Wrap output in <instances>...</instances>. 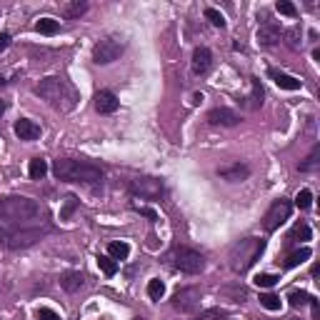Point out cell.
<instances>
[{
    "label": "cell",
    "instance_id": "2",
    "mask_svg": "<svg viewBox=\"0 0 320 320\" xmlns=\"http://www.w3.org/2000/svg\"><path fill=\"white\" fill-rule=\"evenodd\" d=\"M35 93H38L50 108H55L60 113H70V110L78 105V100H80L75 85H73L70 80H65V78H58V75L43 78V80L38 83V88H35Z\"/></svg>",
    "mask_w": 320,
    "mask_h": 320
},
{
    "label": "cell",
    "instance_id": "20",
    "mask_svg": "<svg viewBox=\"0 0 320 320\" xmlns=\"http://www.w3.org/2000/svg\"><path fill=\"white\" fill-rule=\"evenodd\" d=\"M108 255H110L113 260H125V258L130 255V245L123 243V240H115V243L108 245Z\"/></svg>",
    "mask_w": 320,
    "mask_h": 320
},
{
    "label": "cell",
    "instance_id": "16",
    "mask_svg": "<svg viewBox=\"0 0 320 320\" xmlns=\"http://www.w3.org/2000/svg\"><path fill=\"white\" fill-rule=\"evenodd\" d=\"M218 175H220L223 180H228V183H240V180H245V178L250 175V168L235 163V165H230V168H220Z\"/></svg>",
    "mask_w": 320,
    "mask_h": 320
},
{
    "label": "cell",
    "instance_id": "8",
    "mask_svg": "<svg viewBox=\"0 0 320 320\" xmlns=\"http://www.w3.org/2000/svg\"><path fill=\"white\" fill-rule=\"evenodd\" d=\"M130 193L155 200V198H160L165 193V183L160 178H150V175L148 178H135V180H130Z\"/></svg>",
    "mask_w": 320,
    "mask_h": 320
},
{
    "label": "cell",
    "instance_id": "40",
    "mask_svg": "<svg viewBox=\"0 0 320 320\" xmlns=\"http://www.w3.org/2000/svg\"><path fill=\"white\" fill-rule=\"evenodd\" d=\"M310 308H313V320H320V305H318V300H315V298L310 300Z\"/></svg>",
    "mask_w": 320,
    "mask_h": 320
},
{
    "label": "cell",
    "instance_id": "38",
    "mask_svg": "<svg viewBox=\"0 0 320 320\" xmlns=\"http://www.w3.org/2000/svg\"><path fill=\"white\" fill-rule=\"evenodd\" d=\"M298 38H300V30H298V28L288 30V40H290V45H293V48H298Z\"/></svg>",
    "mask_w": 320,
    "mask_h": 320
},
{
    "label": "cell",
    "instance_id": "1",
    "mask_svg": "<svg viewBox=\"0 0 320 320\" xmlns=\"http://www.w3.org/2000/svg\"><path fill=\"white\" fill-rule=\"evenodd\" d=\"M45 215V208L25 195H8L0 198V220L5 225H20V228H38L43 223L40 218Z\"/></svg>",
    "mask_w": 320,
    "mask_h": 320
},
{
    "label": "cell",
    "instance_id": "33",
    "mask_svg": "<svg viewBox=\"0 0 320 320\" xmlns=\"http://www.w3.org/2000/svg\"><path fill=\"white\" fill-rule=\"evenodd\" d=\"M290 240H310V225H305V223L295 225L290 233Z\"/></svg>",
    "mask_w": 320,
    "mask_h": 320
},
{
    "label": "cell",
    "instance_id": "19",
    "mask_svg": "<svg viewBox=\"0 0 320 320\" xmlns=\"http://www.w3.org/2000/svg\"><path fill=\"white\" fill-rule=\"evenodd\" d=\"M85 10H88V3H85V0H75V3H65V5H63V15H65L68 20H75V18H80Z\"/></svg>",
    "mask_w": 320,
    "mask_h": 320
},
{
    "label": "cell",
    "instance_id": "29",
    "mask_svg": "<svg viewBox=\"0 0 320 320\" xmlns=\"http://www.w3.org/2000/svg\"><path fill=\"white\" fill-rule=\"evenodd\" d=\"M98 265L105 275H115L118 273V263L110 258V255H98Z\"/></svg>",
    "mask_w": 320,
    "mask_h": 320
},
{
    "label": "cell",
    "instance_id": "7",
    "mask_svg": "<svg viewBox=\"0 0 320 320\" xmlns=\"http://www.w3.org/2000/svg\"><path fill=\"white\" fill-rule=\"evenodd\" d=\"M123 50H125V45H123L120 40H115V38H103V40H98L95 48H93V60H95L98 65H108V63L120 58Z\"/></svg>",
    "mask_w": 320,
    "mask_h": 320
},
{
    "label": "cell",
    "instance_id": "3",
    "mask_svg": "<svg viewBox=\"0 0 320 320\" xmlns=\"http://www.w3.org/2000/svg\"><path fill=\"white\" fill-rule=\"evenodd\" d=\"M53 175L65 183H100L103 180V170L88 160H73V158H60L53 163Z\"/></svg>",
    "mask_w": 320,
    "mask_h": 320
},
{
    "label": "cell",
    "instance_id": "34",
    "mask_svg": "<svg viewBox=\"0 0 320 320\" xmlns=\"http://www.w3.org/2000/svg\"><path fill=\"white\" fill-rule=\"evenodd\" d=\"M275 8H278L280 15H288V18H295V15H298V8H295L293 3H288V0H278Z\"/></svg>",
    "mask_w": 320,
    "mask_h": 320
},
{
    "label": "cell",
    "instance_id": "5",
    "mask_svg": "<svg viewBox=\"0 0 320 320\" xmlns=\"http://www.w3.org/2000/svg\"><path fill=\"white\" fill-rule=\"evenodd\" d=\"M173 265L180 273H188V275H198L205 268V258L193 250V248H175L173 253Z\"/></svg>",
    "mask_w": 320,
    "mask_h": 320
},
{
    "label": "cell",
    "instance_id": "9",
    "mask_svg": "<svg viewBox=\"0 0 320 320\" xmlns=\"http://www.w3.org/2000/svg\"><path fill=\"white\" fill-rule=\"evenodd\" d=\"M173 308L185 315H193L200 308V290L198 288H180L173 295Z\"/></svg>",
    "mask_w": 320,
    "mask_h": 320
},
{
    "label": "cell",
    "instance_id": "43",
    "mask_svg": "<svg viewBox=\"0 0 320 320\" xmlns=\"http://www.w3.org/2000/svg\"><path fill=\"white\" fill-rule=\"evenodd\" d=\"M135 320H146V318H135Z\"/></svg>",
    "mask_w": 320,
    "mask_h": 320
},
{
    "label": "cell",
    "instance_id": "35",
    "mask_svg": "<svg viewBox=\"0 0 320 320\" xmlns=\"http://www.w3.org/2000/svg\"><path fill=\"white\" fill-rule=\"evenodd\" d=\"M193 320H230L225 313H220V310H205V313H200L198 318Z\"/></svg>",
    "mask_w": 320,
    "mask_h": 320
},
{
    "label": "cell",
    "instance_id": "21",
    "mask_svg": "<svg viewBox=\"0 0 320 320\" xmlns=\"http://www.w3.org/2000/svg\"><path fill=\"white\" fill-rule=\"evenodd\" d=\"M35 30L43 33V35H55V33L60 30V23L58 20H53V18H40V20L35 23Z\"/></svg>",
    "mask_w": 320,
    "mask_h": 320
},
{
    "label": "cell",
    "instance_id": "13",
    "mask_svg": "<svg viewBox=\"0 0 320 320\" xmlns=\"http://www.w3.org/2000/svg\"><path fill=\"white\" fill-rule=\"evenodd\" d=\"M258 43L265 45V48H270V45H278L280 43V28L275 25V23H263L260 28H258Z\"/></svg>",
    "mask_w": 320,
    "mask_h": 320
},
{
    "label": "cell",
    "instance_id": "17",
    "mask_svg": "<svg viewBox=\"0 0 320 320\" xmlns=\"http://www.w3.org/2000/svg\"><path fill=\"white\" fill-rule=\"evenodd\" d=\"M83 283H85V278H83V273H78V270H68V273H63V278H60L63 290H68V293H78L83 288Z\"/></svg>",
    "mask_w": 320,
    "mask_h": 320
},
{
    "label": "cell",
    "instance_id": "27",
    "mask_svg": "<svg viewBox=\"0 0 320 320\" xmlns=\"http://www.w3.org/2000/svg\"><path fill=\"white\" fill-rule=\"evenodd\" d=\"M205 18L210 20V25H215V28H225V15H223L220 10H215V8H205Z\"/></svg>",
    "mask_w": 320,
    "mask_h": 320
},
{
    "label": "cell",
    "instance_id": "31",
    "mask_svg": "<svg viewBox=\"0 0 320 320\" xmlns=\"http://www.w3.org/2000/svg\"><path fill=\"white\" fill-rule=\"evenodd\" d=\"M295 205H298L300 210H308V208L313 205V193H310L308 188H303V190L295 195Z\"/></svg>",
    "mask_w": 320,
    "mask_h": 320
},
{
    "label": "cell",
    "instance_id": "42",
    "mask_svg": "<svg viewBox=\"0 0 320 320\" xmlns=\"http://www.w3.org/2000/svg\"><path fill=\"white\" fill-rule=\"evenodd\" d=\"M5 85V78H3V75H0V88Z\"/></svg>",
    "mask_w": 320,
    "mask_h": 320
},
{
    "label": "cell",
    "instance_id": "41",
    "mask_svg": "<svg viewBox=\"0 0 320 320\" xmlns=\"http://www.w3.org/2000/svg\"><path fill=\"white\" fill-rule=\"evenodd\" d=\"M5 108H8V105H5V100H0V115L5 113Z\"/></svg>",
    "mask_w": 320,
    "mask_h": 320
},
{
    "label": "cell",
    "instance_id": "24",
    "mask_svg": "<svg viewBox=\"0 0 320 320\" xmlns=\"http://www.w3.org/2000/svg\"><path fill=\"white\" fill-rule=\"evenodd\" d=\"M148 295H150V300H160V298L165 295V283H163L160 278H153V280L148 283Z\"/></svg>",
    "mask_w": 320,
    "mask_h": 320
},
{
    "label": "cell",
    "instance_id": "37",
    "mask_svg": "<svg viewBox=\"0 0 320 320\" xmlns=\"http://www.w3.org/2000/svg\"><path fill=\"white\" fill-rule=\"evenodd\" d=\"M135 210H138L140 215H146V218H150V220H158V213H155V210H150V208H143V205H135Z\"/></svg>",
    "mask_w": 320,
    "mask_h": 320
},
{
    "label": "cell",
    "instance_id": "18",
    "mask_svg": "<svg viewBox=\"0 0 320 320\" xmlns=\"http://www.w3.org/2000/svg\"><path fill=\"white\" fill-rule=\"evenodd\" d=\"M250 95L245 98V108H250V110H258L263 105V88H260V80H250Z\"/></svg>",
    "mask_w": 320,
    "mask_h": 320
},
{
    "label": "cell",
    "instance_id": "30",
    "mask_svg": "<svg viewBox=\"0 0 320 320\" xmlns=\"http://www.w3.org/2000/svg\"><path fill=\"white\" fill-rule=\"evenodd\" d=\"M260 305L265 310H280V298L273 293H263L260 295Z\"/></svg>",
    "mask_w": 320,
    "mask_h": 320
},
{
    "label": "cell",
    "instance_id": "14",
    "mask_svg": "<svg viewBox=\"0 0 320 320\" xmlns=\"http://www.w3.org/2000/svg\"><path fill=\"white\" fill-rule=\"evenodd\" d=\"M95 110L108 115V113H115L118 110V98L110 93V90H100L95 93Z\"/></svg>",
    "mask_w": 320,
    "mask_h": 320
},
{
    "label": "cell",
    "instance_id": "28",
    "mask_svg": "<svg viewBox=\"0 0 320 320\" xmlns=\"http://www.w3.org/2000/svg\"><path fill=\"white\" fill-rule=\"evenodd\" d=\"M318 158H320V148L315 146V148H313V153L305 158V163H300V173H310V170H315V165H318Z\"/></svg>",
    "mask_w": 320,
    "mask_h": 320
},
{
    "label": "cell",
    "instance_id": "22",
    "mask_svg": "<svg viewBox=\"0 0 320 320\" xmlns=\"http://www.w3.org/2000/svg\"><path fill=\"white\" fill-rule=\"evenodd\" d=\"M313 253H310V248H300V250H295L288 255V260H285V268H298V265H303V263L308 260Z\"/></svg>",
    "mask_w": 320,
    "mask_h": 320
},
{
    "label": "cell",
    "instance_id": "11",
    "mask_svg": "<svg viewBox=\"0 0 320 320\" xmlns=\"http://www.w3.org/2000/svg\"><path fill=\"white\" fill-rule=\"evenodd\" d=\"M210 65H213V53H210L208 48H195V50H193V60H190L193 73H195V75H205V73L210 70Z\"/></svg>",
    "mask_w": 320,
    "mask_h": 320
},
{
    "label": "cell",
    "instance_id": "32",
    "mask_svg": "<svg viewBox=\"0 0 320 320\" xmlns=\"http://www.w3.org/2000/svg\"><path fill=\"white\" fill-rule=\"evenodd\" d=\"M278 280H280V278L273 275V273H260V275H255V285H258V288H273Z\"/></svg>",
    "mask_w": 320,
    "mask_h": 320
},
{
    "label": "cell",
    "instance_id": "25",
    "mask_svg": "<svg viewBox=\"0 0 320 320\" xmlns=\"http://www.w3.org/2000/svg\"><path fill=\"white\" fill-rule=\"evenodd\" d=\"M288 300H290L293 308H303V305H308V303L313 300V295H308L305 290H290Z\"/></svg>",
    "mask_w": 320,
    "mask_h": 320
},
{
    "label": "cell",
    "instance_id": "10",
    "mask_svg": "<svg viewBox=\"0 0 320 320\" xmlns=\"http://www.w3.org/2000/svg\"><path fill=\"white\" fill-rule=\"evenodd\" d=\"M208 123L210 125H220V128H235L240 123V115L230 110V108H213L208 113Z\"/></svg>",
    "mask_w": 320,
    "mask_h": 320
},
{
    "label": "cell",
    "instance_id": "36",
    "mask_svg": "<svg viewBox=\"0 0 320 320\" xmlns=\"http://www.w3.org/2000/svg\"><path fill=\"white\" fill-rule=\"evenodd\" d=\"M35 318L38 320H60V315L55 310H50V308H38V310H35Z\"/></svg>",
    "mask_w": 320,
    "mask_h": 320
},
{
    "label": "cell",
    "instance_id": "6",
    "mask_svg": "<svg viewBox=\"0 0 320 320\" xmlns=\"http://www.w3.org/2000/svg\"><path fill=\"white\" fill-rule=\"evenodd\" d=\"M290 210H293V203L290 200H285V198H280V200H275V203L268 208V213H265V218H263V228L268 230V233H275L288 218H290Z\"/></svg>",
    "mask_w": 320,
    "mask_h": 320
},
{
    "label": "cell",
    "instance_id": "39",
    "mask_svg": "<svg viewBox=\"0 0 320 320\" xmlns=\"http://www.w3.org/2000/svg\"><path fill=\"white\" fill-rule=\"evenodd\" d=\"M8 45H10V35H8V33H0V53H3Z\"/></svg>",
    "mask_w": 320,
    "mask_h": 320
},
{
    "label": "cell",
    "instance_id": "26",
    "mask_svg": "<svg viewBox=\"0 0 320 320\" xmlns=\"http://www.w3.org/2000/svg\"><path fill=\"white\" fill-rule=\"evenodd\" d=\"M75 208H78V198H75V195H68L63 208H60V220H70V215L75 213Z\"/></svg>",
    "mask_w": 320,
    "mask_h": 320
},
{
    "label": "cell",
    "instance_id": "4",
    "mask_svg": "<svg viewBox=\"0 0 320 320\" xmlns=\"http://www.w3.org/2000/svg\"><path fill=\"white\" fill-rule=\"evenodd\" d=\"M265 250V240L263 238H245L240 243H235L230 248V268L235 273H243L248 268H253L258 258L263 255Z\"/></svg>",
    "mask_w": 320,
    "mask_h": 320
},
{
    "label": "cell",
    "instance_id": "23",
    "mask_svg": "<svg viewBox=\"0 0 320 320\" xmlns=\"http://www.w3.org/2000/svg\"><path fill=\"white\" fill-rule=\"evenodd\" d=\"M28 173H30L33 180H40L43 175L48 173V163H45L43 158H33V160H30V165H28Z\"/></svg>",
    "mask_w": 320,
    "mask_h": 320
},
{
    "label": "cell",
    "instance_id": "15",
    "mask_svg": "<svg viewBox=\"0 0 320 320\" xmlns=\"http://www.w3.org/2000/svg\"><path fill=\"white\" fill-rule=\"evenodd\" d=\"M268 75L275 80V85L283 88V90H300V88H303V80L293 78V75L283 73V70H275V68H270V70H268Z\"/></svg>",
    "mask_w": 320,
    "mask_h": 320
},
{
    "label": "cell",
    "instance_id": "12",
    "mask_svg": "<svg viewBox=\"0 0 320 320\" xmlns=\"http://www.w3.org/2000/svg\"><path fill=\"white\" fill-rule=\"evenodd\" d=\"M13 130H15V135H18L20 140H35V138H40V125L33 123V120H25V118L15 120Z\"/></svg>",
    "mask_w": 320,
    "mask_h": 320
}]
</instances>
